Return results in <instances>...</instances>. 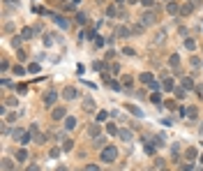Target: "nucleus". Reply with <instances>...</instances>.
I'll use <instances>...</instances> for the list:
<instances>
[{"mask_svg": "<svg viewBox=\"0 0 203 171\" xmlns=\"http://www.w3.org/2000/svg\"><path fill=\"white\" fill-rule=\"evenodd\" d=\"M102 162H115V157H118V148L115 146H106V148H102Z\"/></svg>", "mask_w": 203, "mask_h": 171, "instance_id": "obj_1", "label": "nucleus"}, {"mask_svg": "<svg viewBox=\"0 0 203 171\" xmlns=\"http://www.w3.org/2000/svg\"><path fill=\"white\" fill-rule=\"evenodd\" d=\"M141 23H146V26H152V23H157V14H155V12H146V14L141 16Z\"/></svg>", "mask_w": 203, "mask_h": 171, "instance_id": "obj_2", "label": "nucleus"}, {"mask_svg": "<svg viewBox=\"0 0 203 171\" xmlns=\"http://www.w3.org/2000/svg\"><path fill=\"white\" fill-rule=\"evenodd\" d=\"M141 81H143V83H148V86H150L152 90L157 88V83L152 81V74H150V72H143V74H141Z\"/></svg>", "mask_w": 203, "mask_h": 171, "instance_id": "obj_3", "label": "nucleus"}, {"mask_svg": "<svg viewBox=\"0 0 203 171\" xmlns=\"http://www.w3.org/2000/svg\"><path fill=\"white\" fill-rule=\"evenodd\" d=\"M51 118H53V120H63V118H65V106H56V109H53V113H51Z\"/></svg>", "mask_w": 203, "mask_h": 171, "instance_id": "obj_4", "label": "nucleus"}, {"mask_svg": "<svg viewBox=\"0 0 203 171\" xmlns=\"http://www.w3.org/2000/svg\"><path fill=\"white\" fill-rule=\"evenodd\" d=\"M56 99H58V93H56V90H49V93H46V97H44V104H49V106H51V104L56 102Z\"/></svg>", "mask_w": 203, "mask_h": 171, "instance_id": "obj_5", "label": "nucleus"}, {"mask_svg": "<svg viewBox=\"0 0 203 171\" xmlns=\"http://www.w3.org/2000/svg\"><path fill=\"white\" fill-rule=\"evenodd\" d=\"M161 88H164V90H176V86H173V79L164 76V79H161Z\"/></svg>", "mask_w": 203, "mask_h": 171, "instance_id": "obj_6", "label": "nucleus"}, {"mask_svg": "<svg viewBox=\"0 0 203 171\" xmlns=\"http://www.w3.org/2000/svg\"><path fill=\"white\" fill-rule=\"evenodd\" d=\"M53 21H56V23H58L60 28H69V21L65 19V16H58V14H53Z\"/></svg>", "mask_w": 203, "mask_h": 171, "instance_id": "obj_7", "label": "nucleus"}, {"mask_svg": "<svg viewBox=\"0 0 203 171\" xmlns=\"http://www.w3.org/2000/svg\"><path fill=\"white\" fill-rule=\"evenodd\" d=\"M166 12H169V14H178V12H180V5H178V2H173V0H171V2H169V5H166Z\"/></svg>", "mask_w": 203, "mask_h": 171, "instance_id": "obj_8", "label": "nucleus"}, {"mask_svg": "<svg viewBox=\"0 0 203 171\" xmlns=\"http://www.w3.org/2000/svg\"><path fill=\"white\" fill-rule=\"evenodd\" d=\"M63 95H65V99H74L78 93H76V88H65V90H63Z\"/></svg>", "mask_w": 203, "mask_h": 171, "instance_id": "obj_9", "label": "nucleus"}, {"mask_svg": "<svg viewBox=\"0 0 203 171\" xmlns=\"http://www.w3.org/2000/svg\"><path fill=\"white\" fill-rule=\"evenodd\" d=\"M28 160V151L21 148V151H16V162H26Z\"/></svg>", "mask_w": 203, "mask_h": 171, "instance_id": "obj_10", "label": "nucleus"}, {"mask_svg": "<svg viewBox=\"0 0 203 171\" xmlns=\"http://www.w3.org/2000/svg\"><path fill=\"white\" fill-rule=\"evenodd\" d=\"M127 111H129V113H134V116H141V113H143V111H141L136 104H127Z\"/></svg>", "mask_w": 203, "mask_h": 171, "instance_id": "obj_11", "label": "nucleus"}, {"mask_svg": "<svg viewBox=\"0 0 203 171\" xmlns=\"http://www.w3.org/2000/svg\"><path fill=\"white\" fill-rule=\"evenodd\" d=\"M88 134L97 139V136H99V125H90V127H88Z\"/></svg>", "mask_w": 203, "mask_h": 171, "instance_id": "obj_12", "label": "nucleus"}, {"mask_svg": "<svg viewBox=\"0 0 203 171\" xmlns=\"http://www.w3.org/2000/svg\"><path fill=\"white\" fill-rule=\"evenodd\" d=\"M118 136H120L122 141H129V139H132V132H129V130H120V132H118Z\"/></svg>", "mask_w": 203, "mask_h": 171, "instance_id": "obj_13", "label": "nucleus"}, {"mask_svg": "<svg viewBox=\"0 0 203 171\" xmlns=\"http://www.w3.org/2000/svg\"><path fill=\"white\" fill-rule=\"evenodd\" d=\"M182 88H185V90L194 88V81H192V79H189V76H185V79H182Z\"/></svg>", "mask_w": 203, "mask_h": 171, "instance_id": "obj_14", "label": "nucleus"}, {"mask_svg": "<svg viewBox=\"0 0 203 171\" xmlns=\"http://www.w3.org/2000/svg\"><path fill=\"white\" fill-rule=\"evenodd\" d=\"M192 9H194V5H192V2H187V5H182V7H180V12H182L185 16H187V14H192Z\"/></svg>", "mask_w": 203, "mask_h": 171, "instance_id": "obj_15", "label": "nucleus"}, {"mask_svg": "<svg viewBox=\"0 0 203 171\" xmlns=\"http://www.w3.org/2000/svg\"><path fill=\"white\" fill-rule=\"evenodd\" d=\"M21 37H26V39H30V37H35V30H32V28H23Z\"/></svg>", "mask_w": 203, "mask_h": 171, "instance_id": "obj_16", "label": "nucleus"}, {"mask_svg": "<svg viewBox=\"0 0 203 171\" xmlns=\"http://www.w3.org/2000/svg\"><path fill=\"white\" fill-rule=\"evenodd\" d=\"M185 157H187V162H192L194 157H196V148H187V153H185Z\"/></svg>", "mask_w": 203, "mask_h": 171, "instance_id": "obj_17", "label": "nucleus"}, {"mask_svg": "<svg viewBox=\"0 0 203 171\" xmlns=\"http://www.w3.org/2000/svg\"><path fill=\"white\" fill-rule=\"evenodd\" d=\"M185 46H187L189 51H194V49H196V39H192V37H189V39H185Z\"/></svg>", "mask_w": 203, "mask_h": 171, "instance_id": "obj_18", "label": "nucleus"}, {"mask_svg": "<svg viewBox=\"0 0 203 171\" xmlns=\"http://www.w3.org/2000/svg\"><path fill=\"white\" fill-rule=\"evenodd\" d=\"M65 127H67V130H74V127H76V120H74V118H67V120H65Z\"/></svg>", "mask_w": 203, "mask_h": 171, "instance_id": "obj_19", "label": "nucleus"}, {"mask_svg": "<svg viewBox=\"0 0 203 171\" xmlns=\"http://www.w3.org/2000/svg\"><path fill=\"white\" fill-rule=\"evenodd\" d=\"M83 109L85 111H92L95 109V102H92V99H85V102H83Z\"/></svg>", "mask_w": 203, "mask_h": 171, "instance_id": "obj_20", "label": "nucleus"}, {"mask_svg": "<svg viewBox=\"0 0 203 171\" xmlns=\"http://www.w3.org/2000/svg\"><path fill=\"white\" fill-rule=\"evenodd\" d=\"M169 62H171L173 69H178V65H180V58H178V56H171V60H169Z\"/></svg>", "mask_w": 203, "mask_h": 171, "instance_id": "obj_21", "label": "nucleus"}, {"mask_svg": "<svg viewBox=\"0 0 203 171\" xmlns=\"http://www.w3.org/2000/svg\"><path fill=\"white\" fill-rule=\"evenodd\" d=\"M115 132H118V127H115L113 123H109V125H106V134H115Z\"/></svg>", "mask_w": 203, "mask_h": 171, "instance_id": "obj_22", "label": "nucleus"}, {"mask_svg": "<svg viewBox=\"0 0 203 171\" xmlns=\"http://www.w3.org/2000/svg\"><path fill=\"white\" fill-rule=\"evenodd\" d=\"M187 113H189V118H196V116H198V109H196V106H189Z\"/></svg>", "mask_w": 203, "mask_h": 171, "instance_id": "obj_23", "label": "nucleus"}, {"mask_svg": "<svg viewBox=\"0 0 203 171\" xmlns=\"http://www.w3.org/2000/svg\"><path fill=\"white\" fill-rule=\"evenodd\" d=\"M12 166H14V164H12V160H7V157H5V160H2V169H5V171H9Z\"/></svg>", "mask_w": 203, "mask_h": 171, "instance_id": "obj_24", "label": "nucleus"}, {"mask_svg": "<svg viewBox=\"0 0 203 171\" xmlns=\"http://www.w3.org/2000/svg\"><path fill=\"white\" fill-rule=\"evenodd\" d=\"M76 21H78V23H85V21H88V16H85V14H81V12H78V14H76Z\"/></svg>", "mask_w": 203, "mask_h": 171, "instance_id": "obj_25", "label": "nucleus"}, {"mask_svg": "<svg viewBox=\"0 0 203 171\" xmlns=\"http://www.w3.org/2000/svg\"><path fill=\"white\" fill-rule=\"evenodd\" d=\"M14 74H19V76H23V74H26V69H23L21 65H16V67H14Z\"/></svg>", "mask_w": 203, "mask_h": 171, "instance_id": "obj_26", "label": "nucleus"}, {"mask_svg": "<svg viewBox=\"0 0 203 171\" xmlns=\"http://www.w3.org/2000/svg\"><path fill=\"white\" fill-rule=\"evenodd\" d=\"M72 148H74V143H72V141H65V143H63V151H72Z\"/></svg>", "mask_w": 203, "mask_h": 171, "instance_id": "obj_27", "label": "nucleus"}, {"mask_svg": "<svg viewBox=\"0 0 203 171\" xmlns=\"http://www.w3.org/2000/svg\"><path fill=\"white\" fill-rule=\"evenodd\" d=\"M122 86H132V76H129V74H125V76H122Z\"/></svg>", "mask_w": 203, "mask_h": 171, "instance_id": "obj_28", "label": "nucleus"}, {"mask_svg": "<svg viewBox=\"0 0 203 171\" xmlns=\"http://www.w3.org/2000/svg\"><path fill=\"white\" fill-rule=\"evenodd\" d=\"M192 169H194L192 162H185V164H182V171H192Z\"/></svg>", "mask_w": 203, "mask_h": 171, "instance_id": "obj_29", "label": "nucleus"}, {"mask_svg": "<svg viewBox=\"0 0 203 171\" xmlns=\"http://www.w3.org/2000/svg\"><path fill=\"white\" fill-rule=\"evenodd\" d=\"M185 93H187V90L182 88V86H180V88H176V95H178V97H185Z\"/></svg>", "mask_w": 203, "mask_h": 171, "instance_id": "obj_30", "label": "nucleus"}, {"mask_svg": "<svg viewBox=\"0 0 203 171\" xmlns=\"http://www.w3.org/2000/svg\"><path fill=\"white\" fill-rule=\"evenodd\" d=\"M106 118H109V113H106V111H99V113H97V120H106Z\"/></svg>", "mask_w": 203, "mask_h": 171, "instance_id": "obj_31", "label": "nucleus"}, {"mask_svg": "<svg viewBox=\"0 0 203 171\" xmlns=\"http://www.w3.org/2000/svg\"><path fill=\"white\" fill-rule=\"evenodd\" d=\"M12 46H14V49L21 46V37H14V39H12Z\"/></svg>", "mask_w": 203, "mask_h": 171, "instance_id": "obj_32", "label": "nucleus"}, {"mask_svg": "<svg viewBox=\"0 0 203 171\" xmlns=\"http://www.w3.org/2000/svg\"><path fill=\"white\" fill-rule=\"evenodd\" d=\"M49 155H51V157H58V155H60V148H51V153H49Z\"/></svg>", "mask_w": 203, "mask_h": 171, "instance_id": "obj_33", "label": "nucleus"}, {"mask_svg": "<svg viewBox=\"0 0 203 171\" xmlns=\"http://www.w3.org/2000/svg\"><path fill=\"white\" fill-rule=\"evenodd\" d=\"M106 14H109V16H115V14H118V9H115V7H109V9H106Z\"/></svg>", "mask_w": 203, "mask_h": 171, "instance_id": "obj_34", "label": "nucleus"}, {"mask_svg": "<svg viewBox=\"0 0 203 171\" xmlns=\"http://www.w3.org/2000/svg\"><path fill=\"white\" fill-rule=\"evenodd\" d=\"M194 90H196V95H198V97L203 99V86H196V88H194Z\"/></svg>", "mask_w": 203, "mask_h": 171, "instance_id": "obj_35", "label": "nucleus"}, {"mask_svg": "<svg viewBox=\"0 0 203 171\" xmlns=\"http://www.w3.org/2000/svg\"><path fill=\"white\" fill-rule=\"evenodd\" d=\"M141 2H143L146 7H152V5H155V0H141Z\"/></svg>", "mask_w": 203, "mask_h": 171, "instance_id": "obj_36", "label": "nucleus"}, {"mask_svg": "<svg viewBox=\"0 0 203 171\" xmlns=\"http://www.w3.org/2000/svg\"><path fill=\"white\" fill-rule=\"evenodd\" d=\"M85 171H99V166H97V164H90V166H88Z\"/></svg>", "mask_w": 203, "mask_h": 171, "instance_id": "obj_37", "label": "nucleus"}, {"mask_svg": "<svg viewBox=\"0 0 203 171\" xmlns=\"http://www.w3.org/2000/svg\"><path fill=\"white\" fill-rule=\"evenodd\" d=\"M28 171H39V166H37V164H30V166H28Z\"/></svg>", "mask_w": 203, "mask_h": 171, "instance_id": "obj_38", "label": "nucleus"}, {"mask_svg": "<svg viewBox=\"0 0 203 171\" xmlns=\"http://www.w3.org/2000/svg\"><path fill=\"white\" fill-rule=\"evenodd\" d=\"M192 5H194V7H198V5H201V0H192Z\"/></svg>", "mask_w": 203, "mask_h": 171, "instance_id": "obj_39", "label": "nucleus"}, {"mask_svg": "<svg viewBox=\"0 0 203 171\" xmlns=\"http://www.w3.org/2000/svg\"><path fill=\"white\" fill-rule=\"evenodd\" d=\"M5 2H19V0H5Z\"/></svg>", "mask_w": 203, "mask_h": 171, "instance_id": "obj_40", "label": "nucleus"}, {"mask_svg": "<svg viewBox=\"0 0 203 171\" xmlns=\"http://www.w3.org/2000/svg\"><path fill=\"white\" fill-rule=\"evenodd\" d=\"M115 2H125V0H115Z\"/></svg>", "mask_w": 203, "mask_h": 171, "instance_id": "obj_41", "label": "nucleus"}, {"mask_svg": "<svg viewBox=\"0 0 203 171\" xmlns=\"http://www.w3.org/2000/svg\"><path fill=\"white\" fill-rule=\"evenodd\" d=\"M74 2H78V0H74Z\"/></svg>", "mask_w": 203, "mask_h": 171, "instance_id": "obj_42", "label": "nucleus"}, {"mask_svg": "<svg viewBox=\"0 0 203 171\" xmlns=\"http://www.w3.org/2000/svg\"><path fill=\"white\" fill-rule=\"evenodd\" d=\"M201 130H203V125H201Z\"/></svg>", "mask_w": 203, "mask_h": 171, "instance_id": "obj_43", "label": "nucleus"}, {"mask_svg": "<svg viewBox=\"0 0 203 171\" xmlns=\"http://www.w3.org/2000/svg\"><path fill=\"white\" fill-rule=\"evenodd\" d=\"M169 2H171V0H169Z\"/></svg>", "mask_w": 203, "mask_h": 171, "instance_id": "obj_44", "label": "nucleus"}, {"mask_svg": "<svg viewBox=\"0 0 203 171\" xmlns=\"http://www.w3.org/2000/svg\"><path fill=\"white\" fill-rule=\"evenodd\" d=\"M164 171H166V169H164Z\"/></svg>", "mask_w": 203, "mask_h": 171, "instance_id": "obj_45", "label": "nucleus"}]
</instances>
